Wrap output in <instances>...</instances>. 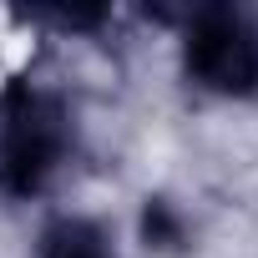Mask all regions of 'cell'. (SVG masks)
I'll use <instances>...</instances> for the list:
<instances>
[{
    "label": "cell",
    "mask_w": 258,
    "mask_h": 258,
    "mask_svg": "<svg viewBox=\"0 0 258 258\" xmlns=\"http://www.w3.org/2000/svg\"><path fill=\"white\" fill-rule=\"evenodd\" d=\"M76 126L61 91L16 76L0 91V192L36 198L71 157Z\"/></svg>",
    "instance_id": "obj_1"
},
{
    "label": "cell",
    "mask_w": 258,
    "mask_h": 258,
    "mask_svg": "<svg viewBox=\"0 0 258 258\" xmlns=\"http://www.w3.org/2000/svg\"><path fill=\"white\" fill-rule=\"evenodd\" d=\"M182 71L213 96L258 91V21L238 6H198L182 26Z\"/></svg>",
    "instance_id": "obj_2"
},
{
    "label": "cell",
    "mask_w": 258,
    "mask_h": 258,
    "mask_svg": "<svg viewBox=\"0 0 258 258\" xmlns=\"http://www.w3.org/2000/svg\"><path fill=\"white\" fill-rule=\"evenodd\" d=\"M41 258H116L101 223L91 218H56L41 233Z\"/></svg>",
    "instance_id": "obj_3"
},
{
    "label": "cell",
    "mask_w": 258,
    "mask_h": 258,
    "mask_svg": "<svg viewBox=\"0 0 258 258\" xmlns=\"http://www.w3.org/2000/svg\"><path fill=\"white\" fill-rule=\"evenodd\" d=\"M142 238H147V248H182L187 243V228H182V218H177V208L167 198H147V208H142Z\"/></svg>",
    "instance_id": "obj_4"
}]
</instances>
